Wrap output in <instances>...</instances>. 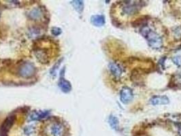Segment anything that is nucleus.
I'll use <instances>...</instances> for the list:
<instances>
[{
    "mask_svg": "<svg viewBox=\"0 0 181 136\" xmlns=\"http://www.w3.org/2000/svg\"><path fill=\"white\" fill-rule=\"evenodd\" d=\"M141 34L147 40L149 44L153 49H157L162 46V40L155 31H152L149 27L145 26L141 30Z\"/></svg>",
    "mask_w": 181,
    "mask_h": 136,
    "instance_id": "1",
    "label": "nucleus"
},
{
    "mask_svg": "<svg viewBox=\"0 0 181 136\" xmlns=\"http://www.w3.org/2000/svg\"><path fill=\"white\" fill-rule=\"evenodd\" d=\"M36 73V67L34 64L29 62H24L20 64L17 68V74L20 76L27 78L32 76Z\"/></svg>",
    "mask_w": 181,
    "mask_h": 136,
    "instance_id": "2",
    "label": "nucleus"
},
{
    "mask_svg": "<svg viewBox=\"0 0 181 136\" xmlns=\"http://www.w3.org/2000/svg\"><path fill=\"white\" fill-rule=\"evenodd\" d=\"M142 6V4L138 1H125L123 7V12L125 14L134 15L138 12Z\"/></svg>",
    "mask_w": 181,
    "mask_h": 136,
    "instance_id": "3",
    "label": "nucleus"
},
{
    "mask_svg": "<svg viewBox=\"0 0 181 136\" xmlns=\"http://www.w3.org/2000/svg\"><path fill=\"white\" fill-rule=\"evenodd\" d=\"M49 132L51 136H63L65 132V126L61 123L54 122L49 125Z\"/></svg>",
    "mask_w": 181,
    "mask_h": 136,
    "instance_id": "4",
    "label": "nucleus"
},
{
    "mask_svg": "<svg viewBox=\"0 0 181 136\" xmlns=\"http://www.w3.org/2000/svg\"><path fill=\"white\" fill-rule=\"evenodd\" d=\"M120 101L125 104H127L132 100L134 95L131 89L128 87H124L120 91Z\"/></svg>",
    "mask_w": 181,
    "mask_h": 136,
    "instance_id": "5",
    "label": "nucleus"
},
{
    "mask_svg": "<svg viewBox=\"0 0 181 136\" xmlns=\"http://www.w3.org/2000/svg\"><path fill=\"white\" fill-rule=\"evenodd\" d=\"M170 102V100L166 96H154L150 100L152 105H166Z\"/></svg>",
    "mask_w": 181,
    "mask_h": 136,
    "instance_id": "6",
    "label": "nucleus"
},
{
    "mask_svg": "<svg viewBox=\"0 0 181 136\" xmlns=\"http://www.w3.org/2000/svg\"><path fill=\"white\" fill-rule=\"evenodd\" d=\"M29 18L34 21H37L43 16V12L42 10L40 9V7H36V8L31 10L28 14H27Z\"/></svg>",
    "mask_w": 181,
    "mask_h": 136,
    "instance_id": "7",
    "label": "nucleus"
},
{
    "mask_svg": "<svg viewBox=\"0 0 181 136\" xmlns=\"http://www.w3.org/2000/svg\"><path fill=\"white\" fill-rule=\"evenodd\" d=\"M90 21H91L93 25L97 27H102L105 22L104 16H102V15H95V16H93Z\"/></svg>",
    "mask_w": 181,
    "mask_h": 136,
    "instance_id": "8",
    "label": "nucleus"
},
{
    "mask_svg": "<svg viewBox=\"0 0 181 136\" xmlns=\"http://www.w3.org/2000/svg\"><path fill=\"white\" fill-rule=\"evenodd\" d=\"M109 69L110 72L114 75L115 77H120V75L122 74L123 70L119 65L114 63H111L109 64Z\"/></svg>",
    "mask_w": 181,
    "mask_h": 136,
    "instance_id": "9",
    "label": "nucleus"
},
{
    "mask_svg": "<svg viewBox=\"0 0 181 136\" xmlns=\"http://www.w3.org/2000/svg\"><path fill=\"white\" fill-rule=\"evenodd\" d=\"M48 114H49L48 112H43V111L37 112V111H36V112L31 113V114L30 115V117H29V118L31 120H39V119H41V118H44L45 117H46Z\"/></svg>",
    "mask_w": 181,
    "mask_h": 136,
    "instance_id": "10",
    "label": "nucleus"
},
{
    "mask_svg": "<svg viewBox=\"0 0 181 136\" xmlns=\"http://www.w3.org/2000/svg\"><path fill=\"white\" fill-rule=\"evenodd\" d=\"M59 85L61 90L65 93L69 92L71 90V84H70V83L64 78H62L60 80Z\"/></svg>",
    "mask_w": 181,
    "mask_h": 136,
    "instance_id": "11",
    "label": "nucleus"
},
{
    "mask_svg": "<svg viewBox=\"0 0 181 136\" xmlns=\"http://www.w3.org/2000/svg\"><path fill=\"white\" fill-rule=\"evenodd\" d=\"M108 122L110 127H111L113 129L117 130L119 129V120H118V118L116 117H114V116H112V115L110 116Z\"/></svg>",
    "mask_w": 181,
    "mask_h": 136,
    "instance_id": "12",
    "label": "nucleus"
},
{
    "mask_svg": "<svg viewBox=\"0 0 181 136\" xmlns=\"http://www.w3.org/2000/svg\"><path fill=\"white\" fill-rule=\"evenodd\" d=\"M72 4L78 12H82L84 7L83 2L81 1H72Z\"/></svg>",
    "mask_w": 181,
    "mask_h": 136,
    "instance_id": "13",
    "label": "nucleus"
},
{
    "mask_svg": "<svg viewBox=\"0 0 181 136\" xmlns=\"http://www.w3.org/2000/svg\"><path fill=\"white\" fill-rule=\"evenodd\" d=\"M34 131H35L34 127H33L31 126V127H26L25 129L24 132H25V135H31V134H33V133H34Z\"/></svg>",
    "mask_w": 181,
    "mask_h": 136,
    "instance_id": "14",
    "label": "nucleus"
},
{
    "mask_svg": "<svg viewBox=\"0 0 181 136\" xmlns=\"http://www.w3.org/2000/svg\"><path fill=\"white\" fill-rule=\"evenodd\" d=\"M51 33H52V35H54V36H59V34H61V29L57 28V27H54V28L52 29Z\"/></svg>",
    "mask_w": 181,
    "mask_h": 136,
    "instance_id": "15",
    "label": "nucleus"
},
{
    "mask_svg": "<svg viewBox=\"0 0 181 136\" xmlns=\"http://www.w3.org/2000/svg\"><path fill=\"white\" fill-rule=\"evenodd\" d=\"M173 61H174V64H177L178 65H181V57H175L174 59H173Z\"/></svg>",
    "mask_w": 181,
    "mask_h": 136,
    "instance_id": "16",
    "label": "nucleus"
},
{
    "mask_svg": "<svg viewBox=\"0 0 181 136\" xmlns=\"http://www.w3.org/2000/svg\"><path fill=\"white\" fill-rule=\"evenodd\" d=\"M0 16H1V12H0Z\"/></svg>",
    "mask_w": 181,
    "mask_h": 136,
    "instance_id": "17",
    "label": "nucleus"
}]
</instances>
